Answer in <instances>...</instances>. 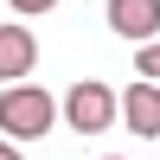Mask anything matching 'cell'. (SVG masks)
Segmentation results:
<instances>
[{
	"mask_svg": "<svg viewBox=\"0 0 160 160\" xmlns=\"http://www.w3.org/2000/svg\"><path fill=\"white\" fill-rule=\"evenodd\" d=\"M64 102H51V90L38 83H7V96H0V135L7 141H38L51 122H58Z\"/></svg>",
	"mask_w": 160,
	"mask_h": 160,
	"instance_id": "1",
	"label": "cell"
},
{
	"mask_svg": "<svg viewBox=\"0 0 160 160\" xmlns=\"http://www.w3.org/2000/svg\"><path fill=\"white\" fill-rule=\"evenodd\" d=\"M115 109H122V96H115L109 83H96V77L71 83V96H64V122H71L77 135H102V128L115 122Z\"/></svg>",
	"mask_w": 160,
	"mask_h": 160,
	"instance_id": "2",
	"label": "cell"
},
{
	"mask_svg": "<svg viewBox=\"0 0 160 160\" xmlns=\"http://www.w3.org/2000/svg\"><path fill=\"white\" fill-rule=\"evenodd\" d=\"M32 64H38V38L26 26H0V83H26Z\"/></svg>",
	"mask_w": 160,
	"mask_h": 160,
	"instance_id": "3",
	"label": "cell"
},
{
	"mask_svg": "<svg viewBox=\"0 0 160 160\" xmlns=\"http://www.w3.org/2000/svg\"><path fill=\"white\" fill-rule=\"evenodd\" d=\"M109 26L122 38H135V45H148L160 32V0H109Z\"/></svg>",
	"mask_w": 160,
	"mask_h": 160,
	"instance_id": "4",
	"label": "cell"
},
{
	"mask_svg": "<svg viewBox=\"0 0 160 160\" xmlns=\"http://www.w3.org/2000/svg\"><path fill=\"white\" fill-rule=\"evenodd\" d=\"M122 122L135 128V135H160V83H148V77H141L135 90H122Z\"/></svg>",
	"mask_w": 160,
	"mask_h": 160,
	"instance_id": "5",
	"label": "cell"
},
{
	"mask_svg": "<svg viewBox=\"0 0 160 160\" xmlns=\"http://www.w3.org/2000/svg\"><path fill=\"white\" fill-rule=\"evenodd\" d=\"M141 77H148V83H160V38H148V45H141Z\"/></svg>",
	"mask_w": 160,
	"mask_h": 160,
	"instance_id": "6",
	"label": "cell"
},
{
	"mask_svg": "<svg viewBox=\"0 0 160 160\" xmlns=\"http://www.w3.org/2000/svg\"><path fill=\"white\" fill-rule=\"evenodd\" d=\"M7 7H13V13H26V19H32V13H51V7H58V0H7Z\"/></svg>",
	"mask_w": 160,
	"mask_h": 160,
	"instance_id": "7",
	"label": "cell"
},
{
	"mask_svg": "<svg viewBox=\"0 0 160 160\" xmlns=\"http://www.w3.org/2000/svg\"><path fill=\"white\" fill-rule=\"evenodd\" d=\"M0 160H19V148H13V141H0Z\"/></svg>",
	"mask_w": 160,
	"mask_h": 160,
	"instance_id": "8",
	"label": "cell"
}]
</instances>
